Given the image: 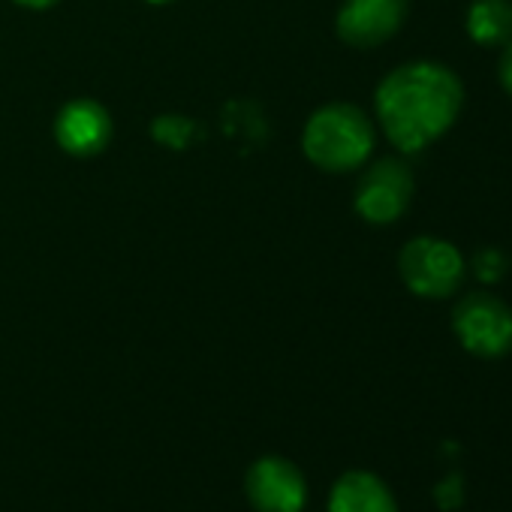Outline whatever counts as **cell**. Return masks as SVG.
<instances>
[{
  "instance_id": "52a82bcc",
  "label": "cell",
  "mask_w": 512,
  "mask_h": 512,
  "mask_svg": "<svg viewBox=\"0 0 512 512\" xmlns=\"http://www.w3.org/2000/svg\"><path fill=\"white\" fill-rule=\"evenodd\" d=\"M407 16V0H344L335 28L353 49H374L398 34Z\"/></svg>"
},
{
  "instance_id": "5bb4252c",
  "label": "cell",
  "mask_w": 512,
  "mask_h": 512,
  "mask_svg": "<svg viewBox=\"0 0 512 512\" xmlns=\"http://www.w3.org/2000/svg\"><path fill=\"white\" fill-rule=\"evenodd\" d=\"M19 7H25V10H49V7H55L58 0H16Z\"/></svg>"
},
{
  "instance_id": "9a60e30c",
  "label": "cell",
  "mask_w": 512,
  "mask_h": 512,
  "mask_svg": "<svg viewBox=\"0 0 512 512\" xmlns=\"http://www.w3.org/2000/svg\"><path fill=\"white\" fill-rule=\"evenodd\" d=\"M148 4H154V7H166V4H175V0H148Z\"/></svg>"
},
{
  "instance_id": "5b68a950",
  "label": "cell",
  "mask_w": 512,
  "mask_h": 512,
  "mask_svg": "<svg viewBox=\"0 0 512 512\" xmlns=\"http://www.w3.org/2000/svg\"><path fill=\"white\" fill-rule=\"evenodd\" d=\"M413 199V175L401 160H377L356 187V211L374 226L395 223Z\"/></svg>"
},
{
  "instance_id": "9c48e42d",
  "label": "cell",
  "mask_w": 512,
  "mask_h": 512,
  "mask_svg": "<svg viewBox=\"0 0 512 512\" xmlns=\"http://www.w3.org/2000/svg\"><path fill=\"white\" fill-rule=\"evenodd\" d=\"M329 512H398L392 491L368 470L344 473L329 497Z\"/></svg>"
},
{
  "instance_id": "3957f363",
  "label": "cell",
  "mask_w": 512,
  "mask_h": 512,
  "mask_svg": "<svg viewBox=\"0 0 512 512\" xmlns=\"http://www.w3.org/2000/svg\"><path fill=\"white\" fill-rule=\"evenodd\" d=\"M398 272L413 296L446 299L464 281V256L455 244L422 235L404 244L398 256Z\"/></svg>"
},
{
  "instance_id": "277c9868",
  "label": "cell",
  "mask_w": 512,
  "mask_h": 512,
  "mask_svg": "<svg viewBox=\"0 0 512 512\" xmlns=\"http://www.w3.org/2000/svg\"><path fill=\"white\" fill-rule=\"evenodd\" d=\"M452 329L473 356L494 359L512 350V311L488 293L464 296L452 314Z\"/></svg>"
},
{
  "instance_id": "ba28073f",
  "label": "cell",
  "mask_w": 512,
  "mask_h": 512,
  "mask_svg": "<svg viewBox=\"0 0 512 512\" xmlns=\"http://www.w3.org/2000/svg\"><path fill=\"white\" fill-rule=\"evenodd\" d=\"M55 139L73 157H94L112 139V118L97 100H70L55 118Z\"/></svg>"
},
{
  "instance_id": "7c38bea8",
  "label": "cell",
  "mask_w": 512,
  "mask_h": 512,
  "mask_svg": "<svg viewBox=\"0 0 512 512\" xmlns=\"http://www.w3.org/2000/svg\"><path fill=\"white\" fill-rule=\"evenodd\" d=\"M437 503L443 509H455L461 503V476L458 473H449L440 485H437Z\"/></svg>"
},
{
  "instance_id": "4fadbf2b",
  "label": "cell",
  "mask_w": 512,
  "mask_h": 512,
  "mask_svg": "<svg viewBox=\"0 0 512 512\" xmlns=\"http://www.w3.org/2000/svg\"><path fill=\"white\" fill-rule=\"evenodd\" d=\"M497 73H500L503 91L512 97V43H506V49H503V55H500V64H497Z\"/></svg>"
},
{
  "instance_id": "8fae6325",
  "label": "cell",
  "mask_w": 512,
  "mask_h": 512,
  "mask_svg": "<svg viewBox=\"0 0 512 512\" xmlns=\"http://www.w3.org/2000/svg\"><path fill=\"white\" fill-rule=\"evenodd\" d=\"M506 256L497 250V247H482L476 256H473V275L485 284H494L506 275Z\"/></svg>"
},
{
  "instance_id": "30bf717a",
  "label": "cell",
  "mask_w": 512,
  "mask_h": 512,
  "mask_svg": "<svg viewBox=\"0 0 512 512\" xmlns=\"http://www.w3.org/2000/svg\"><path fill=\"white\" fill-rule=\"evenodd\" d=\"M467 34L482 49L512 43V4L509 0H473L467 10Z\"/></svg>"
},
{
  "instance_id": "8992f818",
  "label": "cell",
  "mask_w": 512,
  "mask_h": 512,
  "mask_svg": "<svg viewBox=\"0 0 512 512\" xmlns=\"http://www.w3.org/2000/svg\"><path fill=\"white\" fill-rule=\"evenodd\" d=\"M247 497L256 512H302L308 485L302 470L287 458H260L247 470Z\"/></svg>"
},
{
  "instance_id": "6da1fadb",
  "label": "cell",
  "mask_w": 512,
  "mask_h": 512,
  "mask_svg": "<svg viewBox=\"0 0 512 512\" xmlns=\"http://www.w3.org/2000/svg\"><path fill=\"white\" fill-rule=\"evenodd\" d=\"M464 88L458 76L431 61H413L392 70L377 94V118L383 133L404 154H416L437 142L458 118Z\"/></svg>"
},
{
  "instance_id": "7a4b0ae2",
  "label": "cell",
  "mask_w": 512,
  "mask_h": 512,
  "mask_svg": "<svg viewBox=\"0 0 512 512\" xmlns=\"http://www.w3.org/2000/svg\"><path fill=\"white\" fill-rule=\"evenodd\" d=\"M302 148L326 172H353L374 151V124L359 106L329 103L308 118Z\"/></svg>"
}]
</instances>
